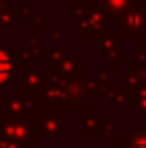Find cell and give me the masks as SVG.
I'll use <instances>...</instances> for the list:
<instances>
[{
	"instance_id": "cell-1",
	"label": "cell",
	"mask_w": 146,
	"mask_h": 148,
	"mask_svg": "<svg viewBox=\"0 0 146 148\" xmlns=\"http://www.w3.org/2000/svg\"><path fill=\"white\" fill-rule=\"evenodd\" d=\"M9 73V60L4 58V54H0V79Z\"/></svg>"
}]
</instances>
